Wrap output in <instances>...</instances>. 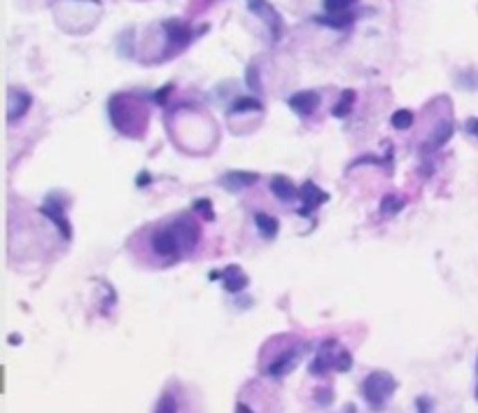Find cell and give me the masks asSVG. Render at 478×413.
I'll use <instances>...</instances> for the list:
<instances>
[{"mask_svg":"<svg viewBox=\"0 0 478 413\" xmlns=\"http://www.w3.org/2000/svg\"><path fill=\"white\" fill-rule=\"evenodd\" d=\"M30 107V96L26 91H10V103H8V122H17Z\"/></svg>","mask_w":478,"mask_h":413,"instance_id":"8","label":"cell"},{"mask_svg":"<svg viewBox=\"0 0 478 413\" xmlns=\"http://www.w3.org/2000/svg\"><path fill=\"white\" fill-rule=\"evenodd\" d=\"M194 208H196V211H199L201 215H206L208 220H213V218H215V213H213V203H210L208 199H199V201L194 203Z\"/></svg>","mask_w":478,"mask_h":413,"instance_id":"23","label":"cell"},{"mask_svg":"<svg viewBox=\"0 0 478 413\" xmlns=\"http://www.w3.org/2000/svg\"><path fill=\"white\" fill-rule=\"evenodd\" d=\"M329 196L322 192L320 187L315 185V182H303L301 187H299V201H301V208H299V215H310L313 211L322 206L324 201H327Z\"/></svg>","mask_w":478,"mask_h":413,"instance_id":"3","label":"cell"},{"mask_svg":"<svg viewBox=\"0 0 478 413\" xmlns=\"http://www.w3.org/2000/svg\"><path fill=\"white\" fill-rule=\"evenodd\" d=\"M317 404H322V406H329L331 404V392L329 390H320L317 392Z\"/></svg>","mask_w":478,"mask_h":413,"instance_id":"26","label":"cell"},{"mask_svg":"<svg viewBox=\"0 0 478 413\" xmlns=\"http://www.w3.org/2000/svg\"><path fill=\"white\" fill-rule=\"evenodd\" d=\"M392 126H394V129H399V131L411 129V126H413V112L411 110H397L392 114Z\"/></svg>","mask_w":478,"mask_h":413,"instance_id":"17","label":"cell"},{"mask_svg":"<svg viewBox=\"0 0 478 413\" xmlns=\"http://www.w3.org/2000/svg\"><path fill=\"white\" fill-rule=\"evenodd\" d=\"M296 362H299V358H296V353H294V351H292V353H285V355H280V358H278V360L273 362V364L269 367L271 376H276V378L287 376V374H290V371L296 367Z\"/></svg>","mask_w":478,"mask_h":413,"instance_id":"13","label":"cell"},{"mask_svg":"<svg viewBox=\"0 0 478 413\" xmlns=\"http://www.w3.org/2000/svg\"><path fill=\"white\" fill-rule=\"evenodd\" d=\"M427 406H432V404H427V399L420 397V399H418V411H420V413H430V409H427Z\"/></svg>","mask_w":478,"mask_h":413,"instance_id":"27","label":"cell"},{"mask_svg":"<svg viewBox=\"0 0 478 413\" xmlns=\"http://www.w3.org/2000/svg\"><path fill=\"white\" fill-rule=\"evenodd\" d=\"M353 3L355 0H324V8L329 12H334V15H343Z\"/></svg>","mask_w":478,"mask_h":413,"instance_id":"21","label":"cell"},{"mask_svg":"<svg viewBox=\"0 0 478 413\" xmlns=\"http://www.w3.org/2000/svg\"><path fill=\"white\" fill-rule=\"evenodd\" d=\"M401 208H404V201H401L399 196H385L380 203V211L382 215H387V218H390V215H397Z\"/></svg>","mask_w":478,"mask_h":413,"instance_id":"18","label":"cell"},{"mask_svg":"<svg viewBox=\"0 0 478 413\" xmlns=\"http://www.w3.org/2000/svg\"><path fill=\"white\" fill-rule=\"evenodd\" d=\"M236 413H254V411L250 409V406H245V404H238V406H236Z\"/></svg>","mask_w":478,"mask_h":413,"instance_id":"29","label":"cell"},{"mask_svg":"<svg viewBox=\"0 0 478 413\" xmlns=\"http://www.w3.org/2000/svg\"><path fill=\"white\" fill-rule=\"evenodd\" d=\"M394 387H397V380L392 378V374L387 371H371L362 383V395L369 402V406L373 409H382L387 399L392 397Z\"/></svg>","mask_w":478,"mask_h":413,"instance_id":"1","label":"cell"},{"mask_svg":"<svg viewBox=\"0 0 478 413\" xmlns=\"http://www.w3.org/2000/svg\"><path fill=\"white\" fill-rule=\"evenodd\" d=\"M476 397H478V390H476Z\"/></svg>","mask_w":478,"mask_h":413,"instance_id":"31","label":"cell"},{"mask_svg":"<svg viewBox=\"0 0 478 413\" xmlns=\"http://www.w3.org/2000/svg\"><path fill=\"white\" fill-rule=\"evenodd\" d=\"M222 285H224L227 292H231V295H236V292H243L247 288V276L243 273V269L236 264H229L224 271H222Z\"/></svg>","mask_w":478,"mask_h":413,"instance_id":"5","label":"cell"},{"mask_svg":"<svg viewBox=\"0 0 478 413\" xmlns=\"http://www.w3.org/2000/svg\"><path fill=\"white\" fill-rule=\"evenodd\" d=\"M254 222H257V229L264 238H273L278 234V220L271 218L269 213H257L254 215Z\"/></svg>","mask_w":478,"mask_h":413,"instance_id":"14","label":"cell"},{"mask_svg":"<svg viewBox=\"0 0 478 413\" xmlns=\"http://www.w3.org/2000/svg\"><path fill=\"white\" fill-rule=\"evenodd\" d=\"M152 247H154L157 255L161 257H175L177 252H180V238H177L175 229L168 227V229H159V231L152 234Z\"/></svg>","mask_w":478,"mask_h":413,"instance_id":"2","label":"cell"},{"mask_svg":"<svg viewBox=\"0 0 478 413\" xmlns=\"http://www.w3.org/2000/svg\"><path fill=\"white\" fill-rule=\"evenodd\" d=\"M152 180V177L148 175V173H140V177H138V187H143V185H148V182Z\"/></svg>","mask_w":478,"mask_h":413,"instance_id":"28","label":"cell"},{"mask_svg":"<svg viewBox=\"0 0 478 413\" xmlns=\"http://www.w3.org/2000/svg\"><path fill=\"white\" fill-rule=\"evenodd\" d=\"M247 107H252V110H257L259 103L257 100H252V98H243V100H238L233 107H231V112H238V110H247Z\"/></svg>","mask_w":478,"mask_h":413,"instance_id":"24","label":"cell"},{"mask_svg":"<svg viewBox=\"0 0 478 413\" xmlns=\"http://www.w3.org/2000/svg\"><path fill=\"white\" fill-rule=\"evenodd\" d=\"M173 229H175L177 238H180V243L184 247H189V250H194V245L199 243V236H201L199 227H196L191 220H177Z\"/></svg>","mask_w":478,"mask_h":413,"instance_id":"7","label":"cell"},{"mask_svg":"<svg viewBox=\"0 0 478 413\" xmlns=\"http://www.w3.org/2000/svg\"><path fill=\"white\" fill-rule=\"evenodd\" d=\"M336 355H339V343L334 339L324 341L322 346L317 348V355H315L313 364H310V374H313V376H322V374H327L329 369H334Z\"/></svg>","mask_w":478,"mask_h":413,"instance_id":"4","label":"cell"},{"mask_svg":"<svg viewBox=\"0 0 478 413\" xmlns=\"http://www.w3.org/2000/svg\"><path fill=\"white\" fill-rule=\"evenodd\" d=\"M271 192L280 201H292V199H296V196H299V187L287 175H276L271 180Z\"/></svg>","mask_w":478,"mask_h":413,"instance_id":"11","label":"cell"},{"mask_svg":"<svg viewBox=\"0 0 478 413\" xmlns=\"http://www.w3.org/2000/svg\"><path fill=\"white\" fill-rule=\"evenodd\" d=\"M350 362H353L350 353L348 351H339V355H336V362H334V369L336 371H348L350 369Z\"/></svg>","mask_w":478,"mask_h":413,"instance_id":"22","label":"cell"},{"mask_svg":"<svg viewBox=\"0 0 478 413\" xmlns=\"http://www.w3.org/2000/svg\"><path fill=\"white\" fill-rule=\"evenodd\" d=\"M40 211H42V215H47V218L52 220L54 225L61 229L63 238H70V222H68L66 215H63V211H66V208H63L61 203H56V206H52V201L47 199V201L42 203Z\"/></svg>","mask_w":478,"mask_h":413,"instance_id":"9","label":"cell"},{"mask_svg":"<svg viewBox=\"0 0 478 413\" xmlns=\"http://www.w3.org/2000/svg\"><path fill=\"white\" fill-rule=\"evenodd\" d=\"M166 30L170 33V40H175V42H187V37H189V30L177 21L166 24Z\"/></svg>","mask_w":478,"mask_h":413,"instance_id":"19","label":"cell"},{"mask_svg":"<svg viewBox=\"0 0 478 413\" xmlns=\"http://www.w3.org/2000/svg\"><path fill=\"white\" fill-rule=\"evenodd\" d=\"M247 5H250V10L254 12V15H259L266 24H269L273 37H278V33H280V17H278V12L273 10L271 5L266 3V0H247Z\"/></svg>","mask_w":478,"mask_h":413,"instance_id":"6","label":"cell"},{"mask_svg":"<svg viewBox=\"0 0 478 413\" xmlns=\"http://www.w3.org/2000/svg\"><path fill=\"white\" fill-rule=\"evenodd\" d=\"M257 180H259L257 173H245V170H231V173H227L224 177H220L222 185H227L231 192H238V189L250 187Z\"/></svg>","mask_w":478,"mask_h":413,"instance_id":"10","label":"cell"},{"mask_svg":"<svg viewBox=\"0 0 478 413\" xmlns=\"http://www.w3.org/2000/svg\"><path fill=\"white\" fill-rule=\"evenodd\" d=\"M464 129H467V133H471V136H474V138H478V117L467 119V124H464Z\"/></svg>","mask_w":478,"mask_h":413,"instance_id":"25","label":"cell"},{"mask_svg":"<svg viewBox=\"0 0 478 413\" xmlns=\"http://www.w3.org/2000/svg\"><path fill=\"white\" fill-rule=\"evenodd\" d=\"M317 103H320V98H317L313 91H299V94H294V96L290 98V107L294 112L303 114V117L313 112Z\"/></svg>","mask_w":478,"mask_h":413,"instance_id":"12","label":"cell"},{"mask_svg":"<svg viewBox=\"0 0 478 413\" xmlns=\"http://www.w3.org/2000/svg\"><path fill=\"white\" fill-rule=\"evenodd\" d=\"M154 413H177L175 397L170 395V392H166V395H161V399H159V404H157V411H154Z\"/></svg>","mask_w":478,"mask_h":413,"instance_id":"20","label":"cell"},{"mask_svg":"<svg viewBox=\"0 0 478 413\" xmlns=\"http://www.w3.org/2000/svg\"><path fill=\"white\" fill-rule=\"evenodd\" d=\"M346 413H355V409H353V406L348 404V406H346Z\"/></svg>","mask_w":478,"mask_h":413,"instance_id":"30","label":"cell"},{"mask_svg":"<svg viewBox=\"0 0 478 413\" xmlns=\"http://www.w3.org/2000/svg\"><path fill=\"white\" fill-rule=\"evenodd\" d=\"M353 103H355V94L353 91H343L341 100L334 105L331 114H334V117H346V114H350V107H353Z\"/></svg>","mask_w":478,"mask_h":413,"instance_id":"16","label":"cell"},{"mask_svg":"<svg viewBox=\"0 0 478 413\" xmlns=\"http://www.w3.org/2000/svg\"><path fill=\"white\" fill-rule=\"evenodd\" d=\"M450 136H452V124L450 122L439 124V129L434 131V136H432V148H441V145L450 141Z\"/></svg>","mask_w":478,"mask_h":413,"instance_id":"15","label":"cell"}]
</instances>
